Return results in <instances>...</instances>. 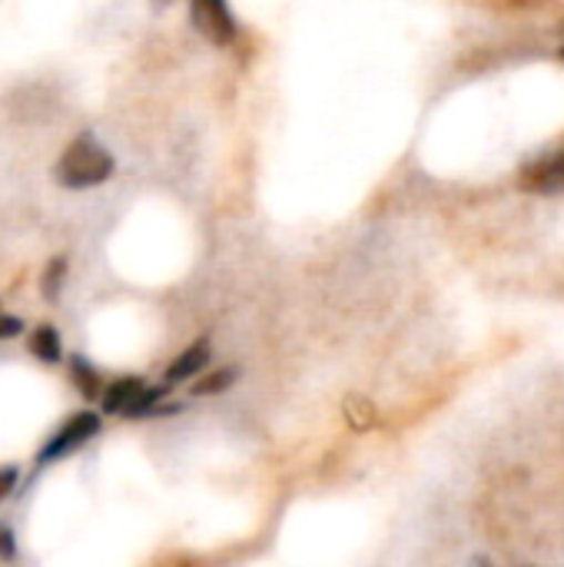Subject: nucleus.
I'll use <instances>...</instances> for the list:
<instances>
[{"mask_svg":"<svg viewBox=\"0 0 564 567\" xmlns=\"http://www.w3.org/2000/svg\"><path fill=\"white\" fill-rule=\"evenodd\" d=\"M116 169L113 153L93 136V133H76L66 150L60 153L53 176L63 189H93L100 183H106Z\"/></svg>","mask_w":564,"mask_h":567,"instance_id":"f257e3e1","label":"nucleus"},{"mask_svg":"<svg viewBox=\"0 0 564 567\" xmlns=\"http://www.w3.org/2000/svg\"><path fill=\"white\" fill-rule=\"evenodd\" d=\"M100 429H103V415H100V412H76V415H73L70 422H63V425L47 439V445L37 452V468L53 465V462L73 455V452L83 449L90 439H96Z\"/></svg>","mask_w":564,"mask_h":567,"instance_id":"f03ea898","label":"nucleus"},{"mask_svg":"<svg viewBox=\"0 0 564 567\" xmlns=\"http://www.w3.org/2000/svg\"><path fill=\"white\" fill-rule=\"evenodd\" d=\"M189 20L216 47H229L239 33L229 0H189Z\"/></svg>","mask_w":564,"mask_h":567,"instance_id":"7ed1b4c3","label":"nucleus"},{"mask_svg":"<svg viewBox=\"0 0 564 567\" xmlns=\"http://www.w3.org/2000/svg\"><path fill=\"white\" fill-rule=\"evenodd\" d=\"M519 186L525 193H558L564 189V153H555L542 163H532L522 169Z\"/></svg>","mask_w":564,"mask_h":567,"instance_id":"20e7f679","label":"nucleus"},{"mask_svg":"<svg viewBox=\"0 0 564 567\" xmlns=\"http://www.w3.org/2000/svg\"><path fill=\"white\" fill-rule=\"evenodd\" d=\"M206 362H209V342L199 339V342H193L189 349H183V352L170 362V369H166V375H163V385L170 389V385H176V382L196 379V375L206 369Z\"/></svg>","mask_w":564,"mask_h":567,"instance_id":"39448f33","label":"nucleus"},{"mask_svg":"<svg viewBox=\"0 0 564 567\" xmlns=\"http://www.w3.org/2000/svg\"><path fill=\"white\" fill-rule=\"evenodd\" d=\"M66 372H70V382H73V389L83 395V402H96L100 395H103V379H100V372H96V365L83 355V352H70V359H66Z\"/></svg>","mask_w":564,"mask_h":567,"instance_id":"423d86ee","label":"nucleus"},{"mask_svg":"<svg viewBox=\"0 0 564 567\" xmlns=\"http://www.w3.org/2000/svg\"><path fill=\"white\" fill-rule=\"evenodd\" d=\"M143 385H146V382H143L140 375H123V379L110 382V385L103 389V395H100V412H103V415H123V412L130 409V402L140 395Z\"/></svg>","mask_w":564,"mask_h":567,"instance_id":"0eeeda50","label":"nucleus"},{"mask_svg":"<svg viewBox=\"0 0 564 567\" xmlns=\"http://www.w3.org/2000/svg\"><path fill=\"white\" fill-rule=\"evenodd\" d=\"M27 349H30L33 359H40V362H47V365H57V362L63 359L60 332H57V326H50V322H43V326H37V329L30 332Z\"/></svg>","mask_w":564,"mask_h":567,"instance_id":"6e6552de","label":"nucleus"},{"mask_svg":"<svg viewBox=\"0 0 564 567\" xmlns=\"http://www.w3.org/2000/svg\"><path fill=\"white\" fill-rule=\"evenodd\" d=\"M63 282H66V256H53L47 266H43V276H40V292L50 306L60 302V292H63Z\"/></svg>","mask_w":564,"mask_h":567,"instance_id":"1a4fd4ad","label":"nucleus"},{"mask_svg":"<svg viewBox=\"0 0 564 567\" xmlns=\"http://www.w3.org/2000/svg\"><path fill=\"white\" fill-rule=\"evenodd\" d=\"M236 369H216V372H209V375H203L199 382H193V395L196 399H206V395H219V392H226V389H233V382H236Z\"/></svg>","mask_w":564,"mask_h":567,"instance_id":"9d476101","label":"nucleus"},{"mask_svg":"<svg viewBox=\"0 0 564 567\" xmlns=\"http://www.w3.org/2000/svg\"><path fill=\"white\" fill-rule=\"evenodd\" d=\"M163 402V389H140V395L130 402V409L123 412V419H153V415H160V405Z\"/></svg>","mask_w":564,"mask_h":567,"instance_id":"9b49d317","label":"nucleus"},{"mask_svg":"<svg viewBox=\"0 0 564 567\" xmlns=\"http://www.w3.org/2000/svg\"><path fill=\"white\" fill-rule=\"evenodd\" d=\"M346 419H349V425L352 429H369L372 422H376V409L362 399V395H349L346 399Z\"/></svg>","mask_w":564,"mask_h":567,"instance_id":"f8f14e48","label":"nucleus"},{"mask_svg":"<svg viewBox=\"0 0 564 567\" xmlns=\"http://www.w3.org/2000/svg\"><path fill=\"white\" fill-rule=\"evenodd\" d=\"M17 485H20V468L17 465H3L0 468V505L17 492Z\"/></svg>","mask_w":564,"mask_h":567,"instance_id":"ddd939ff","label":"nucleus"},{"mask_svg":"<svg viewBox=\"0 0 564 567\" xmlns=\"http://www.w3.org/2000/svg\"><path fill=\"white\" fill-rule=\"evenodd\" d=\"M0 561L3 565L17 561V535L7 525H0Z\"/></svg>","mask_w":564,"mask_h":567,"instance_id":"4468645a","label":"nucleus"},{"mask_svg":"<svg viewBox=\"0 0 564 567\" xmlns=\"http://www.w3.org/2000/svg\"><path fill=\"white\" fill-rule=\"evenodd\" d=\"M23 332V319L20 316H3L0 312V342L3 339H17Z\"/></svg>","mask_w":564,"mask_h":567,"instance_id":"2eb2a0df","label":"nucleus"},{"mask_svg":"<svg viewBox=\"0 0 564 567\" xmlns=\"http://www.w3.org/2000/svg\"><path fill=\"white\" fill-rule=\"evenodd\" d=\"M558 56H562V60H564V47H562V53H558Z\"/></svg>","mask_w":564,"mask_h":567,"instance_id":"dca6fc26","label":"nucleus"}]
</instances>
